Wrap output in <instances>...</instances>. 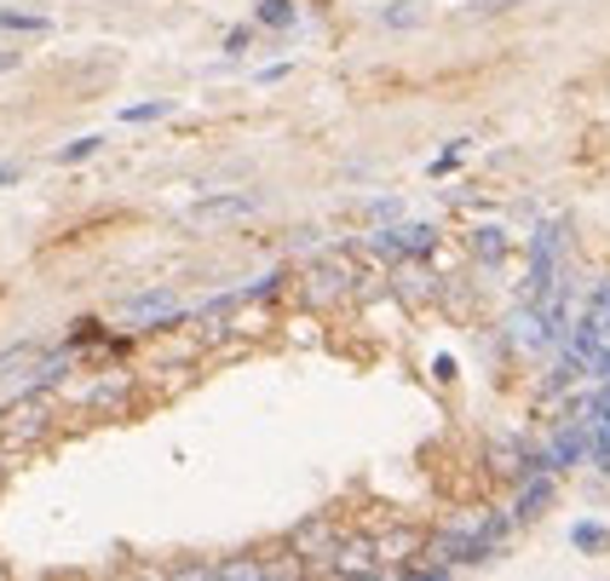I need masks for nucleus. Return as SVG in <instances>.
Segmentation results:
<instances>
[{
	"instance_id": "obj_1",
	"label": "nucleus",
	"mask_w": 610,
	"mask_h": 581,
	"mask_svg": "<svg viewBox=\"0 0 610 581\" xmlns=\"http://www.w3.org/2000/svg\"><path fill=\"white\" fill-rule=\"evenodd\" d=\"M58 426V403L46 397V392H30V397H18L0 409V449L7 454H23V449H35L46 432Z\"/></svg>"
},
{
	"instance_id": "obj_2",
	"label": "nucleus",
	"mask_w": 610,
	"mask_h": 581,
	"mask_svg": "<svg viewBox=\"0 0 610 581\" xmlns=\"http://www.w3.org/2000/svg\"><path fill=\"white\" fill-rule=\"evenodd\" d=\"M340 541H346V529H340V518H305V524H294V536H288V552L305 564V570H328L335 564V552H340Z\"/></svg>"
},
{
	"instance_id": "obj_3",
	"label": "nucleus",
	"mask_w": 610,
	"mask_h": 581,
	"mask_svg": "<svg viewBox=\"0 0 610 581\" xmlns=\"http://www.w3.org/2000/svg\"><path fill=\"white\" fill-rule=\"evenodd\" d=\"M432 248H438V231L432 224H392V231H374L369 237V254L374 260H426Z\"/></svg>"
},
{
	"instance_id": "obj_4",
	"label": "nucleus",
	"mask_w": 610,
	"mask_h": 581,
	"mask_svg": "<svg viewBox=\"0 0 610 581\" xmlns=\"http://www.w3.org/2000/svg\"><path fill=\"white\" fill-rule=\"evenodd\" d=\"M421 547H426V536L421 529H410V524H397V529H386V536H374V552H380V575L386 570H410V559H421Z\"/></svg>"
},
{
	"instance_id": "obj_5",
	"label": "nucleus",
	"mask_w": 610,
	"mask_h": 581,
	"mask_svg": "<svg viewBox=\"0 0 610 581\" xmlns=\"http://www.w3.org/2000/svg\"><path fill=\"white\" fill-rule=\"evenodd\" d=\"M81 403L98 415H121L133 403V374H98V381L81 386Z\"/></svg>"
},
{
	"instance_id": "obj_6",
	"label": "nucleus",
	"mask_w": 610,
	"mask_h": 581,
	"mask_svg": "<svg viewBox=\"0 0 610 581\" xmlns=\"http://www.w3.org/2000/svg\"><path fill=\"white\" fill-rule=\"evenodd\" d=\"M253 208H260V196H248V190L208 196V201H196V208H190V224H231V219H248Z\"/></svg>"
},
{
	"instance_id": "obj_7",
	"label": "nucleus",
	"mask_w": 610,
	"mask_h": 581,
	"mask_svg": "<svg viewBox=\"0 0 610 581\" xmlns=\"http://www.w3.org/2000/svg\"><path fill=\"white\" fill-rule=\"evenodd\" d=\"M392 288H397V299H410V306H426V299H438V276H432L421 260H397V271H392Z\"/></svg>"
},
{
	"instance_id": "obj_8",
	"label": "nucleus",
	"mask_w": 610,
	"mask_h": 581,
	"mask_svg": "<svg viewBox=\"0 0 610 581\" xmlns=\"http://www.w3.org/2000/svg\"><path fill=\"white\" fill-rule=\"evenodd\" d=\"M328 575H380V552H374V536H358V541H340L335 564H328Z\"/></svg>"
},
{
	"instance_id": "obj_9",
	"label": "nucleus",
	"mask_w": 610,
	"mask_h": 581,
	"mask_svg": "<svg viewBox=\"0 0 610 581\" xmlns=\"http://www.w3.org/2000/svg\"><path fill=\"white\" fill-rule=\"evenodd\" d=\"M553 495H558L553 472H530V478H524V490H519V501H513V524L542 518V507H553Z\"/></svg>"
},
{
	"instance_id": "obj_10",
	"label": "nucleus",
	"mask_w": 610,
	"mask_h": 581,
	"mask_svg": "<svg viewBox=\"0 0 610 581\" xmlns=\"http://www.w3.org/2000/svg\"><path fill=\"white\" fill-rule=\"evenodd\" d=\"M127 317H139L150 328H167V322H179V299H173L167 288H150L139 299H127Z\"/></svg>"
},
{
	"instance_id": "obj_11",
	"label": "nucleus",
	"mask_w": 610,
	"mask_h": 581,
	"mask_svg": "<svg viewBox=\"0 0 610 581\" xmlns=\"http://www.w3.org/2000/svg\"><path fill=\"white\" fill-rule=\"evenodd\" d=\"M253 18H260L265 30H288L299 12H294V0H253Z\"/></svg>"
},
{
	"instance_id": "obj_12",
	"label": "nucleus",
	"mask_w": 610,
	"mask_h": 581,
	"mask_svg": "<svg viewBox=\"0 0 610 581\" xmlns=\"http://www.w3.org/2000/svg\"><path fill=\"white\" fill-rule=\"evenodd\" d=\"M472 254L495 265V260L506 254V231H495V224H484V231H472Z\"/></svg>"
},
{
	"instance_id": "obj_13",
	"label": "nucleus",
	"mask_w": 610,
	"mask_h": 581,
	"mask_svg": "<svg viewBox=\"0 0 610 581\" xmlns=\"http://www.w3.org/2000/svg\"><path fill=\"white\" fill-rule=\"evenodd\" d=\"M0 30H23V35H46V18H41V12H12V7H0Z\"/></svg>"
},
{
	"instance_id": "obj_14",
	"label": "nucleus",
	"mask_w": 610,
	"mask_h": 581,
	"mask_svg": "<svg viewBox=\"0 0 610 581\" xmlns=\"http://www.w3.org/2000/svg\"><path fill=\"white\" fill-rule=\"evenodd\" d=\"M167 110H173V98H156V105H133L121 121H133V128H144V121H162Z\"/></svg>"
},
{
	"instance_id": "obj_15",
	"label": "nucleus",
	"mask_w": 610,
	"mask_h": 581,
	"mask_svg": "<svg viewBox=\"0 0 610 581\" xmlns=\"http://www.w3.org/2000/svg\"><path fill=\"white\" fill-rule=\"evenodd\" d=\"M98 144H105V139H75V144L58 150V162H87V156H98Z\"/></svg>"
},
{
	"instance_id": "obj_16",
	"label": "nucleus",
	"mask_w": 610,
	"mask_h": 581,
	"mask_svg": "<svg viewBox=\"0 0 610 581\" xmlns=\"http://www.w3.org/2000/svg\"><path fill=\"white\" fill-rule=\"evenodd\" d=\"M610 536H604V529L599 524H576V547H588V552H599Z\"/></svg>"
},
{
	"instance_id": "obj_17",
	"label": "nucleus",
	"mask_w": 610,
	"mask_h": 581,
	"mask_svg": "<svg viewBox=\"0 0 610 581\" xmlns=\"http://www.w3.org/2000/svg\"><path fill=\"white\" fill-rule=\"evenodd\" d=\"M506 7H519V0H472V12H506Z\"/></svg>"
},
{
	"instance_id": "obj_18",
	"label": "nucleus",
	"mask_w": 610,
	"mask_h": 581,
	"mask_svg": "<svg viewBox=\"0 0 610 581\" xmlns=\"http://www.w3.org/2000/svg\"><path fill=\"white\" fill-rule=\"evenodd\" d=\"M18 173H23L18 162H0V185H12V179H18Z\"/></svg>"
}]
</instances>
